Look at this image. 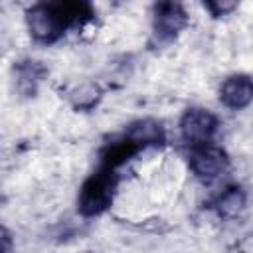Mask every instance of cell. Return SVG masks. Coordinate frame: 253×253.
Instances as JSON below:
<instances>
[{"label":"cell","instance_id":"obj_12","mask_svg":"<svg viewBox=\"0 0 253 253\" xmlns=\"http://www.w3.org/2000/svg\"><path fill=\"white\" fill-rule=\"evenodd\" d=\"M14 249V241H12V235L6 227L0 225V253H12Z\"/></svg>","mask_w":253,"mask_h":253},{"label":"cell","instance_id":"obj_1","mask_svg":"<svg viewBox=\"0 0 253 253\" xmlns=\"http://www.w3.org/2000/svg\"><path fill=\"white\" fill-rule=\"evenodd\" d=\"M95 18V10L87 2H40L28 8L26 20L34 40L53 43L69 28L81 26Z\"/></svg>","mask_w":253,"mask_h":253},{"label":"cell","instance_id":"obj_3","mask_svg":"<svg viewBox=\"0 0 253 253\" xmlns=\"http://www.w3.org/2000/svg\"><path fill=\"white\" fill-rule=\"evenodd\" d=\"M217 126H219L217 117L202 107L188 109L180 119V134L190 148L211 144L217 132Z\"/></svg>","mask_w":253,"mask_h":253},{"label":"cell","instance_id":"obj_4","mask_svg":"<svg viewBox=\"0 0 253 253\" xmlns=\"http://www.w3.org/2000/svg\"><path fill=\"white\" fill-rule=\"evenodd\" d=\"M188 164H190V170L194 172V176L198 180L213 182L227 170L229 158H227L223 148H219L211 142V144H204L198 148H190Z\"/></svg>","mask_w":253,"mask_h":253},{"label":"cell","instance_id":"obj_8","mask_svg":"<svg viewBox=\"0 0 253 253\" xmlns=\"http://www.w3.org/2000/svg\"><path fill=\"white\" fill-rule=\"evenodd\" d=\"M140 150L142 148L138 144H134L130 138H126L123 134L121 138H115V140L107 142L101 148V152H99V166L117 170L119 166H123L125 162H128L132 156H136Z\"/></svg>","mask_w":253,"mask_h":253},{"label":"cell","instance_id":"obj_11","mask_svg":"<svg viewBox=\"0 0 253 253\" xmlns=\"http://www.w3.org/2000/svg\"><path fill=\"white\" fill-rule=\"evenodd\" d=\"M204 6L211 12V16H223L235 8V2H206Z\"/></svg>","mask_w":253,"mask_h":253},{"label":"cell","instance_id":"obj_6","mask_svg":"<svg viewBox=\"0 0 253 253\" xmlns=\"http://www.w3.org/2000/svg\"><path fill=\"white\" fill-rule=\"evenodd\" d=\"M253 99V81L245 73L229 75L219 87V101L233 111L245 109Z\"/></svg>","mask_w":253,"mask_h":253},{"label":"cell","instance_id":"obj_9","mask_svg":"<svg viewBox=\"0 0 253 253\" xmlns=\"http://www.w3.org/2000/svg\"><path fill=\"white\" fill-rule=\"evenodd\" d=\"M47 73V69L42 65V61H32V59H26V61H20L16 65V83H18V89L24 93V95H36L38 91V85L40 81L43 79V75Z\"/></svg>","mask_w":253,"mask_h":253},{"label":"cell","instance_id":"obj_7","mask_svg":"<svg viewBox=\"0 0 253 253\" xmlns=\"http://www.w3.org/2000/svg\"><path fill=\"white\" fill-rule=\"evenodd\" d=\"M125 136L130 138L140 148H146V146H164V142H166L164 126L158 121H154V119H138V121L130 123L128 128L125 130Z\"/></svg>","mask_w":253,"mask_h":253},{"label":"cell","instance_id":"obj_10","mask_svg":"<svg viewBox=\"0 0 253 253\" xmlns=\"http://www.w3.org/2000/svg\"><path fill=\"white\" fill-rule=\"evenodd\" d=\"M211 208L223 217H235L245 208V192L239 186H229L211 202Z\"/></svg>","mask_w":253,"mask_h":253},{"label":"cell","instance_id":"obj_5","mask_svg":"<svg viewBox=\"0 0 253 253\" xmlns=\"http://www.w3.org/2000/svg\"><path fill=\"white\" fill-rule=\"evenodd\" d=\"M152 14V30L158 43H170L188 24V14L178 2H158L154 4Z\"/></svg>","mask_w":253,"mask_h":253},{"label":"cell","instance_id":"obj_2","mask_svg":"<svg viewBox=\"0 0 253 253\" xmlns=\"http://www.w3.org/2000/svg\"><path fill=\"white\" fill-rule=\"evenodd\" d=\"M119 184L117 170L99 166L79 188L77 196V211L83 217L101 215L113 204L115 190Z\"/></svg>","mask_w":253,"mask_h":253}]
</instances>
